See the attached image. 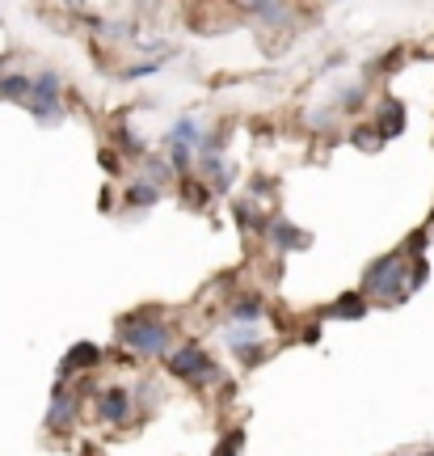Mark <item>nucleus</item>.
Here are the masks:
<instances>
[{"label": "nucleus", "mask_w": 434, "mask_h": 456, "mask_svg": "<svg viewBox=\"0 0 434 456\" xmlns=\"http://www.w3.org/2000/svg\"><path fill=\"white\" fill-rule=\"evenodd\" d=\"M93 363H101V346H93V342H76V346L64 355V363H60V376L81 372V368H93Z\"/></svg>", "instance_id": "nucleus-6"}, {"label": "nucleus", "mask_w": 434, "mask_h": 456, "mask_svg": "<svg viewBox=\"0 0 434 456\" xmlns=\"http://www.w3.org/2000/svg\"><path fill=\"white\" fill-rule=\"evenodd\" d=\"M169 174H173V165H169V161H161V157H148V182H152V186L169 182Z\"/></svg>", "instance_id": "nucleus-16"}, {"label": "nucleus", "mask_w": 434, "mask_h": 456, "mask_svg": "<svg viewBox=\"0 0 434 456\" xmlns=\"http://www.w3.org/2000/svg\"><path fill=\"white\" fill-rule=\"evenodd\" d=\"M169 165H173L177 174H186V169H190V148H181V144H169Z\"/></svg>", "instance_id": "nucleus-17"}, {"label": "nucleus", "mask_w": 434, "mask_h": 456, "mask_svg": "<svg viewBox=\"0 0 434 456\" xmlns=\"http://www.w3.org/2000/svg\"><path fill=\"white\" fill-rule=\"evenodd\" d=\"M241 448H245V431H232V436H228L220 448H215V456H237Z\"/></svg>", "instance_id": "nucleus-19"}, {"label": "nucleus", "mask_w": 434, "mask_h": 456, "mask_svg": "<svg viewBox=\"0 0 434 456\" xmlns=\"http://www.w3.org/2000/svg\"><path fill=\"white\" fill-rule=\"evenodd\" d=\"M266 224H270L266 232H270V241L278 245V249H304L308 245V237L291 224V220H266Z\"/></svg>", "instance_id": "nucleus-8"}, {"label": "nucleus", "mask_w": 434, "mask_h": 456, "mask_svg": "<svg viewBox=\"0 0 434 456\" xmlns=\"http://www.w3.org/2000/svg\"><path fill=\"white\" fill-rule=\"evenodd\" d=\"M181 191H186V203H190V208H203V203H207V195H203V186H194V182H186Z\"/></svg>", "instance_id": "nucleus-21"}, {"label": "nucleus", "mask_w": 434, "mask_h": 456, "mask_svg": "<svg viewBox=\"0 0 434 456\" xmlns=\"http://www.w3.org/2000/svg\"><path fill=\"white\" fill-rule=\"evenodd\" d=\"M30 110L38 123H60L64 118V81H60V72H38L34 77Z\"/></svg>", "instance_id": "nucleus-4"}, {"label": "nucleus", "mask_w": 434, "mask_h": 456, "mask_svg": "<svg viewBox=\"0 0 434 456\" xmlns=\"http://www.w3.org/2000/svg\"><path fill=\"white\" fill-rule=\"evenodd\" d=\"M207 131L198 127V118H177L173 131H169V144H181V148H198L203 144Z\"/></svg>", "instance_id": "nucleus-10"}, {"label": "nucleus", "mask_w": 434, "mask_h": 456, "mask_svg": "<svg viewBox=\"0 0 434 456\" xmlns=\"http://www.w3.org/2000/svg\"><path fill=\"white\" fill-rule=\"evenodd\" d=\"M245 13H253V17H266V21H287L291 17V4H245Z\"/></svg>", "instance_id": "nucleus-14"}, {"label": "nucleus", "mask_w": 434, "mask_h": 456, "mask_svg": "<svg viewBox=\"0 0 434 456\" xmlns=\"http://www.w3.org/2000/svg\"><path fill=\"white\" fill-rule=\"evenodd\" d=\"M127 199L135 208H152V203H161V186H152V182H135L127 191Z\"/></svg>", "instance_id": "nucleus-12"}, {"label": "nucleus", "mask_w": 434, "mask_h": 456, "mask_svg": "<svg viewBox=\"0 0 434 456\" xmlns=\"http://www.w3.org/2000/svg\"><path fill=\"white\" fill-rule=\"evenodd\" d=\"M0 68H4V60H0Z\"/></svg>", "instance_id": "nucleus-24"}, {"label": "nucleus", "mask_w": 434, "mask_h": 456, "mask_svg": "<svg viewBox=\"0 0 434 456\" xmlns=\"http://www.w3.org/2000/svg\"><path fill=\"white\" fill-rule=\"evenodd\" d=\"M0 98H4V102H26V106H30V98H34V77H21V72L0 77Z\"/></svg>", "instance_id": "nucleus-9"}, {"label": "nucleus", "mask_w": 434, "mask_h": 456, "mask_svg": "<svg viewBox=\"0 0 434 456\" xmlns=\"http://www.w3.org/2000/svg\"><path fill=\"white\" fill-rule=\"evenodd\" d=\"M375 123H380V135H401V127H405V106H401V102H384Z\"/></svg>", "instance_id": "nucleus-11"}, {"label": "nucleus", "mask_w": 434, "mask_h": 456, "mask_svg": "<svg viewBox=\"0 0 434 456\" xmlns=\"http://www.w3.org/2000/svg\"><path fill=\"white\" fill-rule=\"evenodd\" d=\"M127 414H131L127 389H106V393H101V419H106V423H110V427L127 423Z\"/></svg>", "instance_id": "nucleus-7"}, {"label": "nucleus", "mask_w": 434, "mask_h": 456, "mask_svg": "<svg viewBox=\"0 0 434 456\" xmlns=\"http://www.w3.org/2000/svg\"><path fill=\"white\" fill-rule=\"evenodd\" d=\"M101 165H106L110 174H118V152H101Z\"/></svg>", "instance_id": "nucleus-23"}, {"label": "nucleus", "mask_w": 434, "mask_h": 456, "mask_svg": "<svg viewBox=\"0 0 434 456\" xmlns=\"http://www.w3.org/2000/svg\"><path fill=\"white\" fill-rule=\"evenodd\" d=\"M118 338L131 355H169V326L165 322H148V317H127L118 326Z\"/></svg>", "instance_id": "nucleus-1"}, {"label": "nucleus", "mask_w": 434, "mask_h": 456, "mask_svg": "<svg viewBox=\"0 0 434 456\" xmlns=\"http://www.w3.org/2000/svg\"><path fill=\"white\" fill-rule=\"evenodd\" d=\"M72 423H76V397H72L64 385H55V393H51V410H47V431L64 436V431H72Z\"/></svg>", "instance_id": "nucleus-5"}, {"label": "nucleus", "mask_w": 434, "mask_h": 456, "mask_svg": "<svg viewBox=\"0 0 434 456\" xmlns=\"http://www.w3.org/2000/svg\"><path fill=\"white\" fill-rule=\"evenodd\" d=\"M350 140H354L358 148H367V152H371V148H380V140H384V135H380V131H371V127H358Z\"/></svg>", "instance_id": "nucleus-18"}, {"label": "nucleus", "mask_w": 434, "mask_h": 456, "mask_svg": "<svg viewBox=\"0 0 434 456\" xmlns=\"http://www.w3.org/2000/svg\"><path fill=\"white\" fill-rule=\"evenodd\" d=\"M363 292L384 296V300H401L405 296V258L401 254H388V258L371 262L367 275H363Z\"/></svg>", "instance_id": "nucleus-2"}, {"label": "nucleus", "mask_w": 434, "mask_h": 456, "mask_svg": "<svg viewBox=\"0 0 434 456\" xmlns=\"http://www.w3.org/2000/svg\"><path fill=\"white\" fill-rule=\"evenodd\" d=\"M237 322H241V326H253V322H258L261 317V300L258 296H245V300H237Z\"/></svg>", "instance_id": "nucleus-15"}, {"label": "nucleus", "mask_w": 434, "mask_h": 456, "mask_svg": "<svg viewBox=\"0 0 434 456\" xmlns=\"http://www.w3.org/2000/svg\"><path fill=\"white\" fill-rule=\"evenodd\" d=\"M237 224L241 228H258V212H253V203H237Z\"/></svg>", "instance_id": "nucleus-20"}, {"label": "nucleus", "mask_w": 434, "mask_h": 456, "mask_svg": "<svg viewBox=\"0 0 434 456\" xmlns=\"http://www.w3.org/2000/svg\"><path fill=\"white\" fill-rule=\"evenodd\" d=\"M358 102H363V89H350V94H342V98H338V106H346V110H350V106H358Z\"/></svg>", "instance_id": "nucleus-22"}, {"label": "nucleus", "mask_w": 434, "mask_h": 456, "mask_svg": "<svg viewBox=\"0 0 434 456\" xmlns=\"http://www.w3.org/2000/svg\"><path fill=\"white\" fill-rule=\"evenodd\" d=\"M363 313H367V305H363V296L354 292V296H342L338 305H334V309H329V317H363Z\"/></svg>", "instance_id": "nucleus-13"}, {"label": "nucleus", "mask_w": 434, "mask_h": 456, "mask_svg": "<svg viewBox=\"0 0 434 456\" xmlns=\"http://www.w3.org/2000/svg\"><path fill=\"white\" fill-rule=\"evenodd\" d=\"M430 456H434V452H430Z\"/></svg>", "instance_id": "nucleus-25"}, {"label": "nucleus", "mask_w": 434, "mask_h": 456, "mask_svg": "<svg viewBox=\"0 0 434 456\" xmlns=\"http://www.w3.org/2000/svg\"><path fill=\"white\" fill-rule=\"evenodd\" d=\"M165 368H169L177 380H190V385H211V380H220V368L211 363V355L203 346H177V351H169Z\"/></svg>", "instance_id": "nucleus-3"}]
</instances>
